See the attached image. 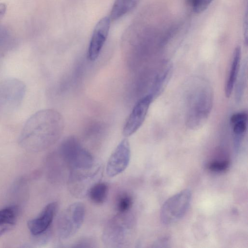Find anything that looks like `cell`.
I'll return each mask as SVG.
<instances>
[{
	"mask_svg": "<svg viewBox=\"0 0 248 248\" xmlns=\"http://www.w3.org/2000/svg\"><path fill=\"white\" fill-rule=\"evenodd\" d=\"M129 212L118 213L106 225L102 240L108 248H121L128 244L134 222Z\"/></svg>",
	"mask_w": 248,
	"mask_h": 248,
	"instance_id": "277c9868",
	"label": "cell"
},
{
	"mask_svg": "<svg viewBox=\"0 0 248 248\" xmlns=\"http://www.w3.org/2000/svg\"><path fill=\"white\" fill-rule=\"evenodd\" d=\"M131 156L129 142L123 139L110 155L106 166V173L113 177L123 172L127 167Z\"/></svg>",
	"mask_w": 248,
	"mask_h": 248,
	"instance_id": "9c48e42d",
	"label": "cell"
},
{
	"mask_svg": "<svg viewBox=\"0 0 248 248\" xmlns=\"http://www.w3.org/2000/svg\"><path fill=\"white\" fill-rule=\"evenodd\" d=\"M57 209L56 202L48 203L36 217L28 222V228L31 234L40 237L47 232Z\"/></svg>",
	"mask_w": 248,
	"mask_h": 248,
	"instance_id": "8fae6325",
	"label": "cell"
},
{
	"mask_svg": "<svg viewBox=\"0 0 248 248\" xmlns=\"http://www.w3.org/2000/svg\"><path fill=\"white\" fill-rule=\"evenodd\" d=\"M110 21L109 16H105L95 25L88 47L87 57L89 61L93 62L98 58L108 36Z\"/></svg>",
	"mask_w": 248,
	"mask_h": 248,
	"instance_id": "30bf717a",
	"label": "cell"
},
{
	"mask_svg": "<svg viewBox=\"0 0 248 248\" xmlns=\"http://www.w3.org/2000/svg\"><path fill=\"white\" fill-rule=\"evenodd\" d=\"M248 114L246 111H241L232 115L230 119L232 131L234 146L237 150L242 143L247 129Z\"/></svg>",
	"mask_w": 248,
	"mask_h": 248,
	"instance_id": "4fadbf2b",
	"label": "cell"
},
{
	"mask_svg": "<svg viewBox=\"0 0 248 248\" xmlns=\"http://www.w3.org/2000/svg\"><path fill=\"white\" fill-rule=\"evenodd\" d=\"M26 87L24 83L16 78H7L0 82V117L14 112L20 106L24 98Z\"/></svg>",
	"mask_w": 248,
	"mask_h": 248,
	"instance_id": "5b68a950",
	"label": "cell"
},
{
	"mask_svg": "<svg viewBox=\"0 0 248 248\" xmlns=\"http://www.w3.org/2000/svg\"><path fill=\"white\" fill-rule=\"evenodd\" d=\"M140 0H115L112 7L109 18L116 21L135 8Z\"/></svg>",
	"mask_w": 248,
	"mask_h": 248,
	"instance_id": "2e32d148",
	"label": "cell"
},
{
	"mask_svg": "<svg viewBox=\"0 0 248 248\" xmlns=\"http://www.w3.org/2000/svg\"><path fill=\"white\" fill-rule=\"evenodd\" d=\"M192 198L189 189L183 190L169 198L162 205L160 220L164 225H170L181 219L186 213Z\"/></svg>",
	"mask_w": 248,
	"mask_h": 248,
	"instance_id": "52a82bcc",
	"label": "cell"
},
{
	"mask_svg": "<svg viewBox=\"0 0 248 248\" xmlns=\"http://www.w3.org/2000/svg\"><path fill=\"white\" fill-rule=\"evenodd\" d=\"M172 65L170 62L164 63L159 69L153 81L151 92L153 99L159 95L165 89L172 72Z\"/></svg>",
	"mask_w": 248,
	"mask_h": 248,
	"instance_id": "5bb4252c",
	"label": "cell"
},
{
	"mask_svg": "<svg viewBox=\"0 0 248 248\" xmlns=\"http://www.w3.org/2000/svg\"><path fill=\"white\" fill-rule=\"evenodd\" d=\"M229 165L228 160H215L209 163L207 167L209 170L212 171L222 172L228 169Z\"/></svg>",
	"mask_w": 248,
	"mask_h": 248,
	"instance_id": "d6986e66",
	"label": "cell"
},
{
	"mask_svg": "<svg viewBox=\"0 0 248 248\" xmlns=\"http://www.w3.org/2000/svg\"><path fill=\"white\" fill-rule=\"evenodd\" d=\"M186 3L196 13L202 12L208 7L204 0H186Z\"/></svg>",
	"mask_w": 248,
	"mask_h": 248,
	"instance_id": "ffe728a7",
	"label": "cell"
},
{
	"mask_svg": "<svg viewBox=\"0 0 248 248\" xmlns=\"http://www.w3.org/2000/svg\"><path fill=\"white\" fill-rule=\"evenodd\" d=\"M87 194L90 200L94 203L102 204L108 196V186L105 183H96L89 188Z\"/></svg>",
	"mask_w": 248,
	"mask_h": 248,
	"instance_id": "e0dca14e",
	"label": "cell"
},
{
	"mask_svg": "<svg viewBox=\"0 0 248 248\" xmlns=\"http://www.w3.org/2000/svg\"><path fill=\"white\" fill-rule=\"evenodd\" d=\"M64 128L62 115L54 109H45L34 113L27 120L18 142L26 150L43 151L54 144Z\"/></svg>",
	"mask_w": 248,
	"mask_h": 248,
	"instance_id": "6da1fadb",
	"label": "cell"
},
{
	"mask_svg": "<svg viewBox=\"0 0 248 248\" xmlns=\"http://www.w3.org/2000/svg\"><path fill=\"white\" fill-rule=\"evenodd\" d=\"M85 215V208L81 202H74L65 208L60 215L57 221L59 237L65 240L73 236L82 226Z\"/></svg>",
	"mask_w": 248,
	"mask_h": 248,
	"instance_id": "8992f818",
	"label": "cell"
},
{
	"mask_svg": "<svg viewBox=\"0 0 248 248\" xmlns=\"http://www.w3.org/2000/svg\"><path fill=\"white\" fill-rule=\"evenodd\" d=\"M133 204L132 197L127 193H123L118 196L116 202L118 213L129 212Z\"/></svg>",
	"mask_w": 248,
	"mask_h": 248,
	"instance_id": "ac0fdd59",
	"label": "cell"
},
{
	"mask_svg": "<svg viewBox=\"0 0 248 248\" xmlns=\"http://www.w3.org/2000/svg\"><path fill=\"white\" fill-rule=\"evenodd\" d=\"M59 152L62 159L73 172H86L93 170V156L75 137L71 136L65 139L60 145Z\"/></svg>",
	"mask_w": 248,
	"mask_h": 248,
	"instance_id": "3957f363",
	"label": "cell"
},
{
	"mask_svg": "<svg viewBox=\"0 0 248 248\" xmlns=\"http://www.w3.org/2000/svg\"><path fill=\"white\" fill-rule=\"evenodd\" d=\"M6 10V5L4 3H0V20L4 15Z\"/></svg>",
	"mask_w": 248,
	"mask_h": 248,
	"instance_id": "7402d4cb",
	"label": "cell"
},
{
	"mask_svg": "<svg viewBox=\"0 0 248 248\" xmlns=\"http://www.w3.org/2000/svg\"><path fill=\"white\" fill-rule=\"evenodd\" d=\"M153 100L152 96L149 93L136 103L124 125L123 134L124 136H130L141 126Z\"/></svg>",
	"mask_w": 248,
	"mask_h": 248,
	"instance_id": "ba28073f",
	"label": "cell"
},
{
	"mask_svg": "<svg viewBox=\"0 0 248 248\" xmlns=\"http://www.w3.org/2000/svg\"><path fill=\"white\" fill-rule=\"evenodd\" d=\"M244 38L246 44H247L248 41V11L246 9L244 19Z\"/></svg>",
	"mask_w": 248,
	"mask_h": 248,
	"instance_id": "44dd1931",
	"label": "cell"
},
{
	"mask_svg": "<svg viewBox=\"0 0 248 248\" xmlns=\"http://www.w3.org/2000/svg\"><path fill=\"white\" fill-rule=\"evenodd\" d=\"M18 212V207L16 205L0 209V238L14 227Z\"/></svg>",
	"mask_w": 248,
	"mask_h": 248,
	"instance_id": "9a60e30c",
	"label": "cell"
},
{
	"mask_svg": "<svg viewBox=\"0 0 248 248\" xmlns=\"http://www.w3.org/2000/svg\"><path fill=\"white\" fill-rule=\"evenodd\" d=\"M241 60V49L236 46L233 52L230 63L229 71L224 87L225 95L229 98L232 94L239 74Z\"/></svg>",
	"mask_w": 248,
	"mask_h": 248,
	"instance_id": "7c38bea8",
	"label": "cell"
},
{
	"mask_svg": "<svg viewBox=\"0 0 248 248\" xmlns=\"http://www.w3.org/2000/svg\"><path fill=\"white\" fill-rule=\"evenodd\" d=\"M185 96L186 124L193 130L201 128L206 122L212 108V88L205 79L195 78L189 82Z\"/></svg>",
	"mask_w": 248,
	"mask_h": 248,
	"instance_id": "7a4b0ae2",
	"label": "cell"
}]
</instances>
